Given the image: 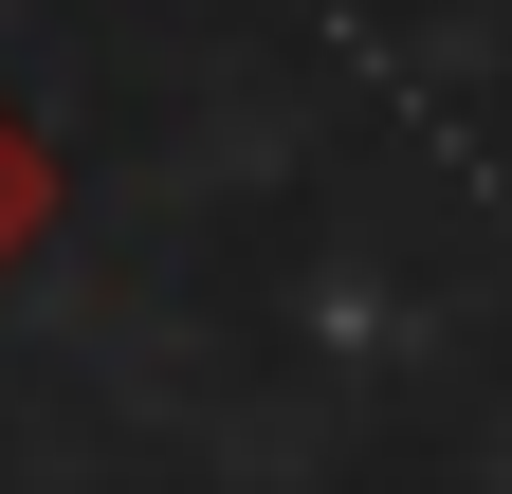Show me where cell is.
<instances>
[{
  "mask_svg": "<svg viewBox=\"0 0 512 494\" xmlns=\"http://www.w3.org/2000/svg\"><path fill=\"white\" fill-rule=\"evenodd\" d=\"M37 238H55V147L19 129V110H0V275H19Z\"/></svg>",
  "mask_w": 512,
  "mask_h": 494,
  "instance_id": "6da1fadb",
  "label": "cell"
}]
</instances>
